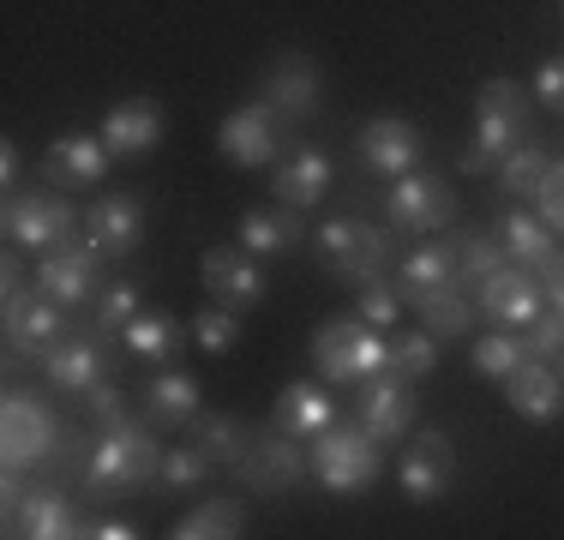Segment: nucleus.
Returning a JSON list of instances; mask_svg holds the SVG:
<instances>
[{
	"mask_svg": "<svg viewBox=\"0 0 564 540\" xmlns=\"http://www.w3.org/2000/svg\"><path fill=\"white\" fill-rule=\"evenodd\" d=\"M306 463H313V475L325 493H367L372 480H379V439H372L367 426H343L330 421L325 432L313 439V451H306Z\"/></svg>",
	"mask_w": 564,
	"mask_h": 540,
	"instance_id": "obj_5",
	"label": "nucleus"
},
{
	"mask_svg": "<svg viewBox=\"0 0 564 540\" xmlns=\"http://www.w3.org/2000/svg\"><path fill=\"white\" fill-rule=\"evenodd\" d=\"M61 336H66V318H61L55 294H19V301H7V355L12 360L48 355Z\"/></svg>",
	"mask_w": 564,
	"mask_h": 540,
	"instance_id": "obj_14",
	"label": "nucleus"
},
{
	"mask_svg": "<svg viewBox=\"0 0 564 540\" xmlns=\"http://www.w3.org/2000/svg\"><path fill=\"white\" fill-rule=\"evenodd\" d=\"M546 169H553V156H546L541 144H517V151L499 162V186L510 198H534L541 181H546Z\"/></svg>",
	"mask_w": 564,
	"mask_h": 540,
	"instance_id": "obj_35",
	"label": "nucleus"
},
{
	"mask_svg": "<svg viewBox=\"0 0 564 540\" xmlns=\"http://www.w3.org/2000/svg\"><path fill=\"white\" fill-rule=\"evenodd\" d=\"M360 318L379 324V331H391V324L402 318V289H391V282H360Z\"/></svg>",
	"mask_w": 564,
	"mask_h": 540,
	"instance_id": "obj_42",
	"label": "nucleus"
},
{
	"mask_svg": "<svg viewBox=\"0 0 564 540\" xmlns=\"http://www.w3.org/2000/svg\"><path fill=\"white\" fill-rule=\"evenodd\" d=\"M102 144H109V156H151L156 144H163V108H156L151 97H132V102L109 108Z\"/></svg>",
	"mask_w": 564,
	"mask_h": 540,
	"instance_id": "obj_23",
	"label": "nucleus"
},
{
	"mask_svg": "<svg viewBox=\"0 0 564 540\" xmlns=\"http://www.w3.org/2000/svg\"><path fill=\"white\" fill-rule=\"evenodd\" d=\"M85 498H120V493H139V486L163 480V444L156 432H144L139 421L109 426L97 444H90V463H85Z\"/></svg>",
	"mask_w": 564,
	"mask_h": 540,
	"instance_id": "obj_1",
	"label": "nucleus"
},
{
	"mask_svg": "<svg viewBox=\"0 0 564 540\" xmlns=\"http://www.w3.org/2000/svg\"><path fill=\"white\" fill-rule=\"evenodd\" d=\"M421 324L445 343V336H468V324H475V306H468L463 289H438V294H421Z\"/></svg>",
	"mask_w": 564,
	"mask_h": 540,
	"instance_id": "obj_34",
	"label": "nucleus"
},
{
	"mask_svg": "<svg viewBox=\"0 0 564 540\" xmlns=\"http://www.w3.org/2000/svg\"><path fill=\"white\" fill-rule=\"evenodd\" d=\"M505 402L522 414V421H534V426L558 421V414H564V372H553L546 360L529 355L517 372L505 378Z\"/></svg>",
	"mask_w": 564,
	"mask_h": 540,
	"instance_id": "obj_22",
	"label": "nucleus"
},
{
	"mask_svg": "<svg viewBox=\"0 0 564 540\" xmlns=\"http://www.w3.org/2000/svg\"><path fill=\"white\" fill-rule=\"evenodd\" d=\"M43 372L55 390H73V397H85L90 385H102V343H90V336H73L66 331L55 348L43 355Z\"/></svg>",
	"mask_w": 564,
	"mask_h": 540,
	"instance_id": "obj_26",
	"label": "nucleus"
},
{
	"mask_svg": "<svg viewBox=\"0 0 564 540\" xmlns=\"http://www.w3.org/2000/svg\"><path fill=\"white\" fill-rule=\"evenodd\" d=\"M259 97H264V102H276L289 120H306V115H318V66H313V54H301V48L276 54V61L264 66V85H259Z\"/></svg>",
	"mask_w": 564,
	"mask_h": 540,
	"instance_id": "obj_21",
	"label": "nucleus"
},
{
	"mask_svg": "<svg viewBox=\"0 0 564 540\" xmlns=\"http://www.w3.org/2000/svg\"><path fill=\"white\" fill-rule=\"evenodd\" d=\"M144 421L151 426H193L198 421V378L193 372H156L144 385Z\"/></svg>",
	"mask_w": 564,
	"mask_h": 540,
	"instance_id": "obj_28",
	"label": "nucleus"
},
{
	"mask_svg": "<svg viewBox=\"0 0 564 540\" xmlns=\"http://www.w3.org/2000/svg\"><path fill=\"white\" fill-rule=\"evenodd\" d=\"M426 156V139L421 127H409V120L397 115H379L360 127V162H367L372 174H414Z\"/></svg>",
	"mask_w": 564,
	"mask_h": 540,
	"instance_id": "obj_20",
	"label": "nucleus"
},
{
	"mask_svg": "<svg viewBox=\"0 0 564 540\" xmlns=\"http://www.w3.org/2000/svg\"><path fill=\"white\" fill-rule=\"evenodd\" d=\"M397 289H402V301H409V306L421 301V294H438V289H468L456 240H451V247H421V252H409V259H402Z\"/></svg>",
	"mask_w": 564,
	"mask_h": 540,
	"instance_id": "obj_25",
	"label": "nucleus"
},
{
	"mask_svg": "<svg viewBox=\"0 0 564 540\" xmlns=\"http://www.w3.org/2000/svg\"><path fill=\"white\" fill-rule=\"evenodd\" d=\"M85 240L102 259H127L144 240V198L139 193H102L97 205L85 210Z\"/></svg>",
	"mask_w": 564,
	"mask_h": 540,
	"instance_id": "obj_16",
	"label": "nucleus"
},
{
	"mask_svg": "<svg viewBox=\"0 0 564 540\" xmlns=\"http://www.w3.org/2000/svg\"><path fill=\"white\" fill-rule=\"evenodd\" d=\"M529 97H541L553 115H564V54H553V61H541V73H534V90Z\"/></svg>",
	"mask_w": 564,
	"mask_h": 540,
	"instance_id": "obj_45",
	"label": "nucleus"
},
{
	"mask_svg": "<svg viewBox=\"0 0 564 540\" xmlns=\"http://www.w3.org/2000/svg\"><path fill=\"white\" fill-rule=\"evenodd\" d=\"M0 186H19V151H12V144H0Z\"/></svg>",
	"mask_w": 564,
	"mask_h": 540,
	"instance_id": "obj_49",
	"label": "nucleus"
},
{
	"mask_svg": "<svg viewBox=\"0 0 564 540\" xmlns=\"http://www.w3.org/2000/svg\"><path fill=\"white\" fill-rule=\"evenodd\" d=\"M360 426H367L379 444L402 439V432L414 426V378H402L391 367L372 372L367 385H360Z\"/></svg>",
	"mask_w": 564,
	"mask_h": 540,
	"instance_id": "obj_15",
	"label": "nucleus"
},
{
	"mask_svg": "<svg viewBox=\"0 0 564 540\" xmlns=\"http://www.w3.org/2000/svg\"><path fill=\"white\" fill-rule=\"evenodd\" d=\"M534 205H541V223L553 228V235H564V162H553L541 181V193H534Z\"/></svg>",
	"mask_w": 564,
	"mask_h": 540,
	"instance_id": "obj_44",
	"label": "nucleus"
},
{
	"mask_svg": "<svg viewBox=\"0 0 564 540\" xmlns=\"http://www.w3.org/2000/svg\"><path fill=\"white\" fill-rule=\"evenodd\" d=\"M456 252H463V282H487L492 270H505V264H510L505 240H499V235H487V228H468V235L456 240Z\"/></svg>",
	"mask_w": 564,
	"mask_h": 540,
	"instance_id": "obj_37",
	"label": "nucleus"
},
{
	"mask_svg": "<svg viewBox=\"0 0 564 540\" xmlns=\"http://www.w3.org/2000/svg\"><path fill=\"white\" fill-rule=\"evenodd\" d=\"M235 468H240V480H247L252 493H289V486L301 480L313 463H306V444L301 439H289V432L271 426V432H259V439L247 444V456H240Z\"/></svg>",
	"mask_w": 564,
	"mask_h": 540,
	"instance_id": "obj_11",
	"label": "nucleus"
},
{
	"mask_svg": "<svg viewBox=\"0 0 564 540\" xmlns=\"http://www.w3.org/2000/svg\"><path fill=\"white\" fill-rule=\"evenodd\" d=\"M169 534L174 540H235V534H247V510L235 498H210L193 517H181V529H169Z\"/></svg>",
	"mask_w": 564,
	"mask_h": 540,
	"instance_id": "obj_33",
	"label": "nucleus"
},
{
	"mask_svg": "<svg viewBox=\"0 0 564 540\" xmlns=\"http://www.w3.org/2000/svg\"><path fill=\"white\" fill-rule=\"evenodd\" d=\"M120 343L132 348V355H144V360H174L186 348V336H181V318L174 313H139L120 331Z\"/></svg>",
	"mask_w": 564,
	"mask_h": 540,
	"instance_id": "obj_31",
	"label": "nucleus"
},
{
	"mask_svg": "<svg viewBox=\"0 0 564 540\" xmlns=\"http://www.w3.org/2000/svg\"><path fill=\"white\" fill-rule=\"evenodd\" d=\"M451 480H456V444L438 426H426L421 439L402 451V493H409L414 505H438V498L451 493Z\"/></svg>",
	"mask_w": 564,
	"mask_h": 540,
	"instance_id": "obj_12",
	"label": "nucleus"
},
{
	"mask_svg": "<svg viewBox=\"0 0 564 540\" xmlns=\"http://www.w3.org/2000/svg\"><path fill=\"white\" fill-rule=\"evenodd\" d=\"M529 132V90L510 78H487L475 97V144L463 151L468 174H492L499 162L517 151V139Z\"/></svg>",
	"mask_w": 564,
	"mask_h": 540,
	"instance_id": "obj_2",
	"label": "nucleus"
},
{
	"mask_svg": "<svg viewBox=\"0 0 564 540\" xmlns=\"http://www.w3.org/2000/svg\"><path fill=\"white\" fill-rule=\"evenodd\" d=\"M558 7H564V0H558Z\"/></svg>",
	"mask_w": 564,
	"mask_h": 540,
	"instance_id": "obj_50",
	"label": "nucleus"
},
{
	"mask_svg": "<svg viewBox=\"0 0 564 540\" xmlns=\"http://www.w3.org/2000/svg\"><path fill=\"white\" fill-rule=\"evenodd\" d=\"M282 127H289V115H282L276 102L252 97V102H240L235 115L217 127V144H223L228 162H240V169H264V162H276Z\"/></svg>",
	"mask_w": 564,
	"mask_h": 540,
	"instance_id": "obj_9",
	"label": "nucleus"
},
{
	"mask_svg": "<svg viewBox=\"0 0 564 540\" xmlns=\"http://www.w3.org/2000/svg\"><path fill=\"white\" fill-rule=\"evenodd\" d=\"M330 421H337V402H330L318 385H306V378L282 390V397H276V414H271V426L289 432V439H301V444H313Z\"/></svg>",
	"mask_w": 564,
	"mask_h": 540,
	"instance_id": "obj_27",
	"label": "nucleus"
},
{
	"mask_svg": "<svg viewBox=\"0 0 564 540\" xmlns=\"http://www.w3.org/2000/svg\"><path fill=\"white\" fill-rule=\"evenodd\" d=\"M61 421L36 390H7V409H0V456L12 468H43L61 444Z\"/></svg>",
	"mask_w": 564,
	"mask_h": 540,
	"instance_id": "obj_6",
	"label": "nucleus"
},
{
	"mask_svg": "<svg viewBox=\"0 0 564 540\" xmlns=\"http://www.w3.org/2000/svg\"><path fill=\"white\" fill-rule=\"evenodd\" d=\"M7 534H24V540H73V534H90V522L66 505L55 486H24V498L7 510Z\"/></svg>",
	"mask_w": 564,
	"mask_h": 540,
	"instance_id": "obj_17",
	"label": "nucleus"
},
{
	"mask_svg": "<svg viewBox=\"0 0 564 540\" xmlns=\"http://www.w3.org/2000/svg\"><path fill=\"white\" fill-rule=\"evenodd\" d=\"M468 360H475L487 378H499V385H505V378L529 360V343H522V331H505V324H499V336H480V343L468 348Z\"/></svg>",
	"mask_w": 564,
	"mask_h": 540,
	"instance_id": "obj_36",
	"label": "nucleus"
},
{
	"mask_svg": "<svg viewBox=\"0 0 564 540\" xmlns=\"http://www.w3.org/2000/svg\"><path fill=\"white\" fill-rule=\"evenodd\" d=\"M534 277H541L546 301H553V306H564V252H553V259H546L541 270H534Z\"/></svg>",
	"mask_w": 564,
	"mask_h": 540,
	"instance_id": "obj_46",
	"label": "nucleus"
},
{
	"mask_svg": "<svg viewBox=\"0 0 564 540\" xmlns=\"http://www.w3.org/2000/svg\"><path fill=\"white\" fill-rule=\"evenodd\" d=\"M0 282H7V289H0V294H7V301H19V294H31V289H24V264H19V247H12L7 259H0Z\"/></svg>",
	"mask_w": 564,
	"mask_h": 540,
	"instance_id": "obj_47",
	"label": "nucleus"
},
{
	"mask_svg": "<svg viewBox=\"0 0 564 540\" xmlns=\"http://www.w3.org/2000/svg\"><path fill=\"white\" fill-rule=\"evenodd\" d=\"M294 240H301V210H294V205H259V210L240 216V247L259 252V259L289 252Z\"/></svg>",
	"mask_w": 564,
	"mask_h": 540,
	"instance_id": "obj_29",
	"label": "nucleus"
},
{
	"mask_svg": "<svg viewBox=\"0 0 564 540\" xmlns=\"http://www.w3.org/2000/svg\"><path fill=\"white\" fill-rule=\"evenodd\" d=\"M139 313H144L139 282H102V294H97V336H120Z\"/></svg>",
	"mask_w": 564,
	"mask_h": 540,
	"instance_id": "obj_38",
	"label": "nucleus"
},
{
	"mask_svg": "<svg viewBox=\"0 0 564 540\" xmlns=\"http://www.w3.org/2000/svg\"><path fill=\"white\" fill-rule=\"evenodd\" d=\"M325 186H330V156L325 151H313V144H289V151L276 156V205H294V210H306V205H318L325 198Z\"/></svg>",
	"mask_w": 564,
	"mask_h": 540,
	"instance_id": "obj_24",
	"label": "nucleus"
},
{
	"mask_svg": "<svg viewBox=\"0 0 564 540\" xmlns=\"http://www.w3.org/2000/svg\"><path fill=\"white\" fill-rule=\"evenodd\" d=\"M0 228L19 252H55L66 240H78V210L55 193H12Z\"/></svg>",
	"mask_w": 564,
	"mask_h": 540,
	"instance_id": "obj_7",
	"label": "nucleus"
},
{
	"mask_svg": "<svg viewBox=\"0 0 564 540\" xmlns=\"http://www.w3.org/2000/svg\"><path fill=\"white\" fill-rule=\"evenodd\" d=\"M193 432H198L193 444H198V451H205L217 468L240 463V456H247V444H252V432H247V421H240V414H198Z\"/></svg>",
	"mask_w": 564,
	"mask_h": 540,
	"instance_id": "obj_32",
	"label": "nucleus"
},
{
	"mask_svg": "<svg viewBox=\"0 0 564 540\" xmlns=\"http://www.w3.org/2000/svg\"><path fill=\"white\" fill-rule=\"evenodd\" d=\"M499 240H505L510 264H522V270H541V264L558 252L553 228H546L541 216H529V210H510L505 223H499Z\"/></svg>",
	"mask_w": 564,
	"mask_h": 540,
	"instance_id": "obj_30",
	"label": "nucleus"
},
{
	"mask_svg": "<svg viewBox=\"0 0 564 540\" xmlns=\"http://www.w3.org/2000/svg\"><path fill=\"white\" fill-rule=\"evenodd\" d=\"M90 534H97V540H132L139 529H132L127 517H102V522H90Z\"/></svg>",
	"mask_w": 564,
	"mask_h": 540,
	"instance_id": "obj_48",
	"label": "nucleus"
},
{
	"mask_svg": "<svg viewBox=\"0 0 564 540\" xmlns=\"http://www.w3.org/2000/svg\"><path fill=\"white\" fill-rule=\"evenodd\" d=\"M205 289L217 306H235V313H247V306L264 301V270H259V252L247 247H210L205 252Z\"/></svg>",
	"mask_w": 564,
	"mask_h": 540,
	"instance_id": "obj_18",
	"label": "nucleus"
},
{
	"mask_svg": "<svg viewBox=\"0 0 564 540\" xmlns=\"http://www.w3.org/2000/svg\"><path fill=\"white\" fill-rule=\"evenodd\" d=\"M210 468H217V463H210L198 444H193V451H163V486H174V493H193V486H205Z\"/></svg>",
	"mask_w": 564,
	"mask_h": 540,
	"instance_id": "obj_41",
	"label": "nucleus"
},
{
	"mask_svg": "<svg viewBox=\"0 0 564 540\" xmlns=\"http://www.w3.org/2000/svg\"><path fill=\"white\" fill-rule=\"evenodd\" d=\"M541 306H546V289H541V277L522 270V264H505V270H492V277L480 282V313H487L492 324H505V331L534 324Z\"/></svg>",
	"mask_w": 564,
	"mask_h": 540,
	"instance_id": "obj_13",
	"label": "nucleus"
},
{
	"mask_svg": "<svg viewBox=\"0 0 564 540\" xmlns=\"http://www.w3.org/2000/svg\"><path fill=\"white\" fill-rule=\"evenodd\" d=\"M186 331H193V343L205 348V355H228V348L240 343V318H235V306H205V313L186 324Z\"/></svg>",
	"mask_w": 564,
	"mask_h": 540,
	"instance_id": "obj_39",
	"label": "nucleus"
},
{
	"mask_svg": "<svg viewBox=\"0 0 564 540\" xmlns=\"http://www.w3.org/2000/svg\"><path fill=\"white\" fill-rule=\"evenodd\" d=\"M85 414L97 421V432H109V426H127L132 414H127V397H120L115 385H90L85 390Z\"/></svg>",
	"mask_w": 564,
	"mask_h": 540,
	"instance_id": "obj_43",
	"label": "nucleus"
},
{
	"mask_svg": "<svg viewBox=\"0 0 564 540\" xmlns=\"http://www.w3.org/2000/svg\"><path fill=\"white\" fill-rule=\"evenodd\" d=\"M391 235L397 228H379L367 216H330L325 228L313 235V252L330 277L343 282H372L384 264H391Z\"/></svg>",
	"mask_w": 564,
	"mask_h": 540,
	"instance_id": "obj_4",
	"label": "nucleus"
},
{
	"mask_svg": "<svg viewBox=\"0 0 564 540\" xmlns=\"http://www.w3.org/2000/svg\"><path fill=\"white\" fill-rule=\"evenodd\" d=\"M97 277H102V252L90 247V240H66V247L43 252V264H36V289L55 294L61 306H85L97 301Z\"/></svg>",
	"mask_w": 564,
	"mask_h": 540,
	"instance_id": "obj_10",
	"label": "nucleus"
},
{
	"mask_svg": "<svg viewBox=\"0 0 564 540\" xmlns=\"http://www.w3.org/2000/svg\"><path fill=\"white\" fill-rule=\"evenodd\" d=\"M102 174H109V144H102V132L90 139V132H66L43 151V181L61 186V193H85V186H97Z\"/></svg>",
	"mask_w": 564,
	"mask_h": 540,
	"instance_id": "obj_19",
	"label": "nucleus"
},
{
	"mask_svg": "<svg viewBox=\"0 0 564 540\" xmlns=\"http://www.w3.org/2000/svg\"><path fill=\"white\" fill-rule=\"evenodd\" d=\"M384 216L397 235H438L456 216V193L438 174H397V186L384 193Z\"/></svg>",
	"mask_w": 564,
	"mask_h": 540,
	"instance_id": "obj_8",
	"label": "nucleus"
},
{
	"mask_svg": "<svg viewBox=\"0 0 564 540\" xmlns=\"http://www.w3.org/2000/svg\"><path fill=\"white\" fill-rule=\"evenodd\" d=\"M313 367L325 372L330 385H367L372 372L391 367V343H384V331L367 318H330V324H318V336H313Z\"/></svg>",
	"mask_w": 564,
	"mask_h": 540,
	"instance_id": "obj_3",
	"label": "nucleus"
},
{
	"mask_svg": "<svg viewBox=\"0 0 564 540\" xmlns=\"http://www.w3.org/2000/svg\"><path fill=\"white\" fill-rule=\"evenodd\" d=\"M433 367H438V336L426 331V324H421L414 336H397V343H391V372H402V378H426Z\"/></svg>",
	"mask_w": 564,
	"mask_h": 540,
	"instance_id": "obj_40",
	"label": "nucleus"
}]
</instances>
